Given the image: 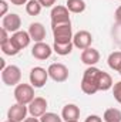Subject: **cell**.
<instances>
[{
  "label": "cell",
  "mask_w": 121,
  "mask_h": 122,
  "mask_svg": "<svg viewBox=\"0 0 121 122\" xmlns=\"http://www.w3.org/2000/svg\"><path fill=\"white\" fill-rule=\"evenodd\" d=\"M113 78L108 72L101 71L97 67H88L83 72L81 91L87 95H94L98 91H108L113 88Z\"/></svg>",
  "instance_id": "obj_1"
},
{
  "label": "cell",
  "mask_w": 121,
  "mask_h": 122,
  "mask_svg": "<svg viewBox=\"0 0 121 122\" xmlns=\"http://www.w3.org/2000/svg\"><path fill=\"white\" fill-rule=\"evenodd\" d=\"M86 1L84 0H67L66 3V7L70 10V13H74V14H80L86 10Z\"/></svg>",
  "instance_id": "obj_17"
},
{
  "label": "cell",
  "mask_w": 121,
  "mask_h": 122,
  "mask_svg": "<svg viewBox=\"0 0 121 122\" xmlns=\"http://www.w3.org/2000/svg\"><path fill=\"white\" fill-rule=\"evenodd\" d=\"M107 64L111 70L120 72L121 71V51H114L108 56L107 58Z\"/></svg>",
  "instance_id": "obj_18"
},
{
  "label": "cell",
  "mask_w": 121,
  "mask_h": 122,
  "mask_svg": "<svg viewBox=\"0 0 121 122\" xmlns=\"http://www.w3.org/2000/svg\"><path fill=\"white\" fill-rule=\"evenodd\" d=\"M68 122H78V121H68Z\"/></svg>",
  "instance_id": "obj_34"
},
{
  "label": "cell",
  "mask_w": 121,
  "mask_h": 122,
  "mask_svg": "<svg viewBox=\"0 0 121 122\" xmlns=\"http://www.w3.org/2000/svg\"><path fill=\"white\" fill-rule=\"evenodd\" d=\"M73 47H74L73 43H54L53 44V50L59 56H68L73 51Z\"/></svg>",
  "instance_id": "obj_20"
},
{
  "label": "cell",
  "mask_w": 121,
  "mask_h": 122,
  "mask_svg": "<svg viewBox=\"0 0 121 122\" xmlns=\"http://www.w3.org/2000/svg\"><path fill=\"white\" fill-rule=\"evenodd\" d=\"M0 48H1V51H3V54H6V56H16V54H19L20 53V50L9 40L7 43H3V44H0Z\"/></svg>",
  "instance_id": "obj_22"
},
{
  "label": "cell",
  "mask_w": 121,
  "mask_h": 122,
  "mask_svg": "<svg viewBox=\"0 0 121 122\" xmlns=\"http://www.w3.org/2000/svg\"><path fill=\"white\" fill-rule=\"evenodd\" d=\"M51 26L54 24H60V23H67V21H71L70 20V10L66 7V6H54L51 9Z\"/></svg>",
  "instance_id": "obj_10"
},
{
  "label": "cell",
  "mask_w": 121,
  "mask_h": 122,
  "mask_svg": "<svg viewBox=\"0 0 121 122\" xmlns=\"http://www.w3.org/2000/svg\"><path fill=\"white\" fill-rule=\"evenodd\" d=\"M20 27H22V19L16 13H9L1 20V29L7 30L9 33H11V34L16 33V31H19Z\"/></svg>",
  "instance_id": "obj_9"
},
{
  "label": "cell",
  "mask_w": 121,
  "mask_h": 122,
  "mask_svg": "<svg viewBox=\"0 0 121 122\" xmlns=\"http://www.w3.org/2000/svg\"><path fill=\"white\" fill-rule=\"evenodd\" d=\"M118 74H120V75H121V71H120V72H118Z\"/></svg>",
  "instance_id": "obj_35"
},
{
  "label": "cell",
  "mask_w": 121,
  "mask_h": 122,
  "mask_svg": "<svg viewBox=\"0 0 121 122\" xmlns=\"http://www.w3.org/2000/svg\"><path fill=\"white\" fill-rule=\"evenodd\" d=\"M81 61L86 65H88V67H94L100 61V53H98V50H95L93 47H88V48L83 50V53H81Z\"/></svg>",
  "instance_id": "obj_15"
},
{
  "label": "cell",
  "mask_w": 121,
  "mask_h": 122,
  "mask_svg": "<svg viewBox=\"0 0 121 122\" xmlns=\"http://www.w3.org/2000/svg\"><path fill=\"white\" fill-rule=\"evenodd\" d=\"M30 84L34 88H41L46 85L47 80H49V71L43 67H33L30 70Z\"/></svg>",
  "instance_id": "obj_5"
},
{
  "label": "cell",
  "mask_w": 121,
  "mask_h": 122,
  "mask_svg": "<svg viewBox=\"0 0 121 122\" xmlns=\"http://www.w3.org/2000/svg\"><path fill=\"white\" fill-rule=\"evenodd\" d=\"M114 19H116V23L117 24H121V6L117 7V10L114 13Z\"/></svg>",
  "instance_id": "obj_29"
},
{
  "label": "cell",
  "mask_w": 121,
  "mask_h": 122,
  "mask_svg": "<svg viewBox=\"0 0 121 122\" xmlns=\"http://www.w3.org/2000/svg\"><path fill=\"white\" fill-rule=\"evenodd\" d=\"M73 44L78 50H86V48L91 47V44H93V36H91V33L87 30L77 31L74 34V37H73Z\"/></svg>",
  "instance_id": "obj_11"
},
{
  "label": "cell",
  "mask_w": 121,
  "mask_h": 122,
  "mask_svg": "<svg viewBox=\"0 0 121 122\" xmlns=\"http://www.w3.org/2000/svg\"><path fill=\"white\" fill-rule=\"evenodd\" d=\"M27 114H29V107L16 102L7 111V119L13 122H23L27 118Z\"/></svg>",
  "instance_id": "obj_7"
},
{
  "label": "cell",
  "mask_w": 121,
  "mask_h": 122,
  "mask_svg": "<svg viewBox=\"0 0 121 122\" xmlns=\"http://www.w3.org/2000/svg\"><path fill=\"white\" fill-rule=\"evenodd\" d=\"M7 10H9V4L6 0H0V16H6L7 14Z\"/></svg>",
  "instance_id": "obj_25"
},
{
  "label": "cell",
  "mask_w": 121,
  "mask_h": 122,
  "mask_svg": "<svg viewBox=\"0 0 121 122\" xmlns=\"http://www.w3.org/2000/svg\"><path fill=\"white\" fill-rule=\"evenodd\" d=\"M61 118L66 122L78 121V118H80V108L76 104H67V105H64L63 111H61Z\"/></svg>",
  "instance_id": "obj_14"
},
{
  "label": "cell",
  "mask_w": 121,
  "mask_h": 122,
  "mask_svg": "<svg viewBox=\"0 0 121 122\" xmlns=\"http://www.w3.org/2000/svg\"><path fill=\"white\" fill-rule=\"evenodd\" d=\"M22 80V71L17 65H7L1 71V81L7 87H16L20 84Z\"/></svg>",
  "instance_id": "obj_4"
},
{
  "label": "cell",
  "mask_w": 121,
  "mask_h": 122,
  "mask_svg": "<svg viewBox=\"0 0 121 122\" xmlns=\"http://www.w3.org/2000/svg\"><path fill=\"white\" fill-rule=\"evenodd\" d=\"M47 71H49V77L54 82H64L68 78V68L64 64H61V62L50 64V67L47 68Z\"/></svg>",
  "instance_id": "obj_6"
},
{
  "label": "cell",
  "mask_w": 121,
  "mask_h": 122,
  "mask_svg": "<svg viewBox=\"0 0 121 122\" xmlns=\"http://www.w3.org/2000/svg\"><path fill=\"white\" fill-rule=\"evenodd\" d=\"M84 122H103V118L98 115H88Z\"/></svg>",
  "instance_id": "obj_27"
},
{
  "label": "cell",
  "mask_w": 121,
  "mask_h": 122,
  "mask_svg": "<svg viewBox=\"0 0 121 122\" xmlns=\"http://www.w3.org/2000/svg\"><path fill=\"white\" fill-rule=\"evenodd\" d=\"M38 1L43 7H53V4H56V0H38Z\"/></svg>",
  "instance_id": "obj_28"
},
{
  "label": "cell",
  "mask_w": 121,
  "mask_h": 122,
  "mask_svg": "<svg viewBox=\"0 0 121 122\" xmlns=\"http://www.w3.org/2000/svg\"><path fill=\"white\" fill-rule=\"evenodd\" d=\"M104 122H121V111L118 108H108L103 115Z\"/></svg>",
  "instance_id": "obj_19"
},
{
  "label": "cell",
  "mask_w": 121,
  "mask_h": 122,
  "mask_svg": "<svg viewBox=\"0 0 121 122\" xmlns=\"http://www.w3.org/2000/svg\"><path fill=\"white\" fill-rule=\"evenodd\" d=\"M40 122H63V118L54 112H46L40 118Z\"/></svg>",
  "instance_id": "obj_23"
},
{
  "label": "cell",
  "mask_w": 121,
  "mask_h": 122,
  "mask_svg": "<svg viewBox=\"0 0 121 122\" xmlns=\"http://www.w3.org/2000/svg\"><path fill=\"white\" fill-rule=\"evenodd\" d=\"M14 98L16 102L23 104V105H29L31 101L36 98L34 97V87L31 84H19L14 88Z\"/></svg>",
  "instance_id": "obj_3"
},
{
  "label": "cell",
  "mask_w": 121,
  "mask_h": 122,
  "mask_svg": "<svg viewBox=\"0 0 121 122\" xmlns=\"http://www.w3.org/2000/svg\"><path fill=\"white\" fill-rule=\"evenodd\" d=\"M41 4L38 0H29L26 4V13L29 16H38L41 13Z\"/></svg>",
  "instance_id": "obj_21"
},
{
  "label": "cell",
  "mask_w": 121,
  "mask_h": 122,
  "mask_svg": "<svg viewBox=\"0 0 121 122\" xmlns=\"http://www.w3.org/2000/svg\"><path fill=\"white\" fill-rule=\"evenodd\" d=\"M53 30V37L54 43H73V29H71V21L67 23H60L51 26Z\"/></svg>",
  "instance_id": "obj_2"
},
{
  "label": "cell",
  "mask_w": 121,
  "mask_h": 122,
  "mask_svg": "<svg viewBox=\"0 0 121 122\" xmlns=\"http://www.w3.org/2000/svg\"><path fill=\"white\" fill-rule=\"evenodd\" d=\"M23 122H40L38 118H34V117H30V118H26Z\"/></svg>",
  "instance_id": "obj_31"
},
{
  "label": "cell",
  "mask_w": 121,
  "mask_h": 122,
  "mask_svg": "<svg viewBox=\"0 0 121 122\" xmlns=\"http://www.w3.org/2000/svg\"><path fill=\"white\" fill-rule=\"evenodd\" d=\"M4 122H13V121H9V119H7V121H4Z\"/></svg>",
  "instance_id": "obj_33"
},
{
  "label": "cell",
  "mask_w": 121,
  "mask_h": 122,
  "mask_svg": "<svg viewBox=\"0 0 121 122\" xmlns=\"http://www.w3.org/2000/svg\"><path fill=\"white\" fill-rule=\"evenodd\" d=\"M10 41L22 51L23 48L29 47V44H30V41H31V37H30V34H29V31L19 30V31H16V33L11 34Z\"/></svg>",
  "instance_id": "obj_13"
},
{
  "label": "cell",
  "mask_w": 121,
  "mask_h": 122,
  "mask_svg": "<svg viewBox=\"0 0 121 122\" xmlns=\"http://www.w3.org/2000/svg\"><path fill=\"white\" fill-rule=\"evenodd\" d=\"M54 50L47 44V43H44V41H41V43H36L34 46H33V48H31V56L34 57V58H37V60H47V58H50V56H51V53H53Z\"/></svg>",
  "instance_id": "obj_12"
},
{
  "label": "cell",
  "mask_w": 121,
  "mask_h": 122,
  "mask_svg": "<svg viewBox=\"0 0 121 122\" xmlns=\"http://www.w3.org/2000/svg\"><path fill=\"white\" fill-rule=\"evenodd\" d=\"M113 95H114V99L121 105V81L113 85Z\"/></svg>",
  "instance_id": "obj_24"
},
{
  "label": "cell",
  "mask_w": 121,
  "mask_h": 122,
  "mask_svg": "<svg viewBox=\"0 0 121 122\" xmlns=\"http://www.w3.org/2000/svg\"><path fill=\"white\" fill-rule=\"evenodd\" d=\"M0 34H1V38H0V44H3V43H7V41L10 40V37H9V31H7V30L1 29V30H0Z\"/></svg>",
  "instance_id": "obj_26"
},
{
  "label": "cell",
  "mask_w": 121,
  "mask_h": 122,
  "mask_svg": "<svg viewBox=\"0 0 121 122\" xmlns=\"http://www.w3.org/2000/svg\"><path fill=\"white\" fill-rule=\"evenodd\" d=\"M118 1H121V0H118Z\"/></svg>",
  "instance_id": "obj_36"
},
{
  "label": "cell",
  "mask_w": 121,
  "mask_h": 122,
  "mask_svg": "<svg viewBox=\"0 0 121 122\" xmlns=\"http://www.w3.org/2000/svg\"><path fill=\"white\" fill-rule=\"evenodd\" d=\"M6 67H7V65H6V61L3 60V58H0V71H3Z\"/></svg>",
  "instance_id": "obj_32"
},
{
  "label": "cell",
  "mask_w": 121,
  "mask_h": 122,
  "mask_svg": "<svg viewBox=\"0 0 121 122\" xmlns=\"http://www.w3.org/2000/svg\"><path fill=\"white\" fill-rule=\"evenodd\" d=\"M27 107H29V114H30V117L41 118V117L47 112L49 104H47V99H46V98H43V97H36Z\"/></svg>",
  "instance_id": "obj_8"
},
{
  "label": "cell",
  "mask_w": 121,
  "mask_h": 122,
  "mask_svg": "<svg viewBox=\"0 0 121 122\" xmlns=\"http://www.w3.org/2000/svg\"><path fill=\"white\" fill-rule=\"evenodd\" d=\"M29 34L34 43H41L46 38V29L41 23H31L29 26Z\"/></svg>",
  "instance_id": "obj_16"
},
{
  "label": "cell",
  "mask_w": 121,
  "mask_h": 122,
  "mask_svg": "<svg viewBox=\"0 0 121 122\" xmlns=\"http://www.w3.org/2000/svg\"><path fill=\"white\" fill-rule=\"evenodd\" d=\"M10 1H11V4H14V6H22V4H27L29 0H10Z\"/></svg>",
  "instance_id": "obj_30"
}]
</instances>
